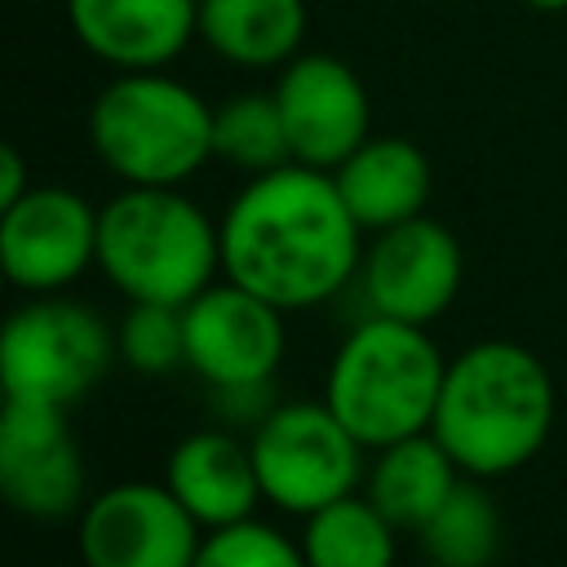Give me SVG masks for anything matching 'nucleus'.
Returning a JSON list of instances; mask_svg holds the SVG:
<instances>
[{"mask_svg":"<svg viewBox=\"0 0 567 567\" xmlns=\"http://www.w3.org/2000/svg\"><path fill=\"white\" fill-rule=\"evenodd\" d=\"M221 275L279 310H310L354 284L363 226L328 168L279 164L239 186L221 213Z\"/></svg>","mask_w":567,"mask_h":567,"instance_id":"f257e3e1","label":"nucleus"},{"mask_svg":"<svg viewBox=\"0 0 567 567\" xmlns=\"http://www.w3.org/2000/svg\"><path fill=\"white\" fill-rule=\"evenodd\" d=\"M554 381L540 354L518 341H474L447 359L434 439L470 478H505L523 470L549 439Z\"/></svg>","mask_w":567,"mask_h":567,"instance_id":"f03ea898","label":"nucleus"},{"mask_svg":"<svg viewBox=\"0 0 567 567\" xmlns=\"http://www.w3.org/2000/svg\"><path fill=\"white\" fill-rule=\"evenodd\" d=\"M97 266L128 301L186 306L221 275V226L182 186H124L97 208Z\"/></svg>","mask_w":567,"mask_h":567,"instance_id":"7ed1b4c3","label":"nucleus"},{"mask_svg":"<svg viewBox=\"0 0 567 567\" xmlns=\"http://www.w3.org/2000/svg\"><path fill=\"white\" fill-rule=\"evenodd\" d=\"M447 359L421 323L368 315L332 354L323 403L363 447H385L430 430Z\"/></svg>","mask_w":567,"mask_h":567,"instance_id":"20e7f679","label":"nucleus"},{"mask_svg":"<svg viewBox=\"0 0 567 567\" xmlns=\"http://www.w3.org/2000/svg\"><path fill=\"white\" fill-rule=\"evenodd\" d=\"M89 146L124 186H182L213 159V106L168 71H115L89 106Z\"/></svg>","mask_w":567,"mask_h":567,"instance_id":"39448f33","label":"nucleus"},{"mask_svg":"<svg viewBox=\"0 0 567 567\" xmlns=\"http://www.w3.org/2000/svg\"><path fill=\"white\" fill-rule=\"evenodd\" d=\"M120 359L115 328L75 297L40 292L18 306L0 337V381L4 394L75 408L89 399L111 363Z\"/></svg>","mask_w":567,"mask_h":567,"instance_id":"423d86ee","label":"nucleus"},{"mask_svg":"<svg viewBox=\"0 0 567 567\" xmlns=\"http://www.w3.org/2000/svg\"><path fill=\"white\" fill-rule=\"evenodd\" d=\"M248 447L261 496L297 518L350 496L363 478V443L328 403H275V412L248 434Z\"/></svg>","mask_w":567,"mask_h":567,"instance_id":"0eeeda50","label":"nucleus"},{"mask_svg":"<svg viewBox=\"0 0 567 567\" xmlns=\"http://www.w3.org/2000/svg\"><path fill=\"white\" fill-rule=\"evenodd\" d=\"M75 540L84 567H190L204 527L168 483L128 478L84 501Z\"/></svg>","mask_w":567,"mask_h":567,"instance_id":"6e6552de","label":"nucleus"},{"mask_svg":"<svg viewBox=\"0 0 567 567\" xmlns=\"http://www.w3.org/2000/svg\"><path fill=\"white\" fill-rule=\"evenodd\" d=\"M461 279H465V257L456 235L425 213L390 230H377L354 275L368 315H385L421 328H430L456 301Z\"/></svg>","mask_w":567,"mask_h":567,"instance_id":"1a4fd4ad","label":"nucleus"},{"mask_svg":"<svg viewBox=\"0 0 567 567\" xmlns=\"http://www.w3.org/2000/svg\"><path fill=\"white\" fill-rule=\"evenodd\" d=\"M279 306L266 297L239 288L235 279L208 284L195 301L182 306L186 323V368L213 390V385H261L275 381L288 328Z\"/></svg>","mask_w":567,"mask_h":567,"instance_id":"9d476101","label":"nucleus"},{"mask_svg":"<svg viewBox=\"0 0 567 567\" xmlns=\"http://www.w3.org/2000/svg\"><path fill=\"white\" fill-rule=\"evenodd\" d=\"M0 492L40 523L84 509V461L66 408L4 394L0 412Z\"/></svg>","mask_w":567,"mask_h":567,"instance_id":"9b49d317","label":"nucleus"},{"mask_svg":"<svg viewBox=\"0 0 567 567\" xmlns=\"http://www.w3.org/2000/svg\"><path fill=\"white\" fill-rule=\"evenodd\" d=\"M97 261V208L71 186H31L0 208V266L13 288L62 292Z\"/></svg>","mask_w":567,"mask_h":567,"instance_id":"f8f14e48","label":"nucleus"},{"mask_svg":"<svg viewBox=\"0 0 567 567\" xmlns=\"http://www.w3.org/2000/svg\"><path fill=\"white\" fill-rule=\"evenodd\" d=\"M275 102L284 111L288 146L297 164L310 168H337L346 155H354L372 133V102L350 62L337 53H297L279 66Z\"/></svg>","mask_w":567,"mask_h":567,"instance_id":"ddd939ff","label":"nucleus"},{"mask_svg":"<svg viewBox=\"0 0 567 567\" xmlns=\"http://www.w3.org/2000/svg\"><path fill=\"white\" fill-rule=\"evenodd\" d=\"M71 35L115 71H164L199 35V0H66Z\"/></svg>","mask_w":567,"mask_h":567,"instance_id":"4468645a","label":"nucleus"},{"mask_svg":"<svg viewBox=\"0 0 567 567\" xmlns=\"http://www.w3.org/2000/svg\"><path fill=\"white\" fill-rule=\"evenodd\" d=\"M164 483L204 532L252 518V509L266 501L248 439L226 425L186 434L164 461Z\"/></svg>","mask_w":567,"mask_h":567,"instance_id":"2eb2a0df","label":"nucleus"},{"mask_svg":"<svg viewBox=\"0 0 567 567\" xmlns=\"http://www.w3.org/2000/svg\"><path fill=\"white\" fill-rule=\"evenodd\" d=\"M332 182L354 213L363 230H390L399 221H412L430 204V159L408 137H368L354 155H346L332 168Z\"/></svg>","mask_w":567,"mask_h":567,"instance_id":"dca6fc26","label":"nucleus"},{"mask_svg":"<svg viewBox=\"0 0 567 567\" xmlns=\"http://www.w3.org/2000/svg\"><path fill=\"white\" fill-rule=\"evenodd\" d=\"M461 465L452 461V452L434 439V430L408 434L399 443L377 447L363 483H368V501L399 527V532H421L434 509L452 496V487L461 483Z\"/></svg>","mask_w":567,"mask_h":567,"instance_id":"f3484780","label":"nucleus"},{"mask_svg":"<svg viewBox=\"0 0 567 567\" xmlns=\"http://www.w3.org/2000/svg\"><path fill=\"white\" fill-rule=\"evenodd\" d=\"M199 40L230 66L279 71L301 53L306 0H199Z\"/></svg>","mask_w":567,"mask_h":567,"instance_id":"a211bd4d","label":"nucleus"},{"mask_svg":"<svg viewBox=\"0 0 567 567\" xmlns=\"http://www.w3.org/2000/svg\"><path fill=\"white\" fill-rule=\"evenodd\" d=\"M394 532L399 527L368 496L350 492L306 514L301 554H306V567H394V554H399Z\"/></svg>","mask_w":567,"mask_h":567,"instance_id":"6ab92c4d","label":"nucleus"},{"mask_svg":"<svg viewBox=\"0 0 567 567\" xmlns=\"http://www.w3.org/2000/svg\"><path fill=\"white\" fill-rule=\"evenodd\" d=\"M487 478H461L434 518L416 532L434 567H492L501 554V509L483 487Z\"/></svg>","mask_w":567,"mask_h":567,"instance_id":"aec40b11","label":"nucleus"},{"mask_svg":"<svg viewBox=\"0 0 567 567\" xmlns=\"http://www.w3.org/2000/svg\"><path fill=\"white\" fill-rule=\"evenodd\" d=\"M213 159L248 177L292 164V146L275 93H235L213 106Z\"/></svg>","mask_w":567,"mask_h":567,"instance_id":"412c9836","label":"nucleus"},{"mask_svg":"<svg viewBox=\"0 0 567 567\" xmlns=\"http://www.w3.org/2000/svg\"><path fill=\"white\" fill-rule=\"evenodd\" d=\"M120 363L142 372V377H164L186 363V323L182 306H159V301H128L115 328Z\"/></svg>","mask_w":567,"mask_h":567,"instance_id":"4be33fe9","label":"nucleus"},{"mask_svg":"<svg viewBox=\"0 0 567 567\" xmlns=\"http://www.w3.org/2000/svg\"><path fill=\"white\" fill-rule=\"evenodd\" d=\"M190 567H306L301 540H288L279 527L239 518L204 532Z\"/></svg>","mask_w":567,"mask_h":567,"instance_id":"5701e85b","label":"nucleus"},{"mask_svg":"<svg viewBox=\"0 0 567 567\" xmlns=\"http://www.w3.org/2000/svg\"><path fill=\"white\" fill-rule=\"evenodd\" d=\"M27 190H31V182H27V159H22V151H18V146H0V208L18 204Z\"/></svg>","mask_w":567,"mask_h":567,"instance_id":"b1692460","label":"nucleus"},{"mask_svg":"<svg viewBox=\"0 0 567 567\" xmlns=\"http://www.w3.org/2000/svg\"><path fill=\"white\" fill-rule=\"evenodd\" d=\"M523 4H532V9H545V13H558V9H567V0H523Z\"/></svg>","mask_w":567,"mask_h":567,"instance_id":"393cba45","label":"nucleus"},{"mask_svg":"<svg viewBox=\"0 0 567 567\" xmlns=\"http://www.w3.org/2000/svg\"><path fill=\"white\" fill-rule=\"evenodd\" d=\"M80 567H84V563H80Z\"/></svg>","mask_w":567,"mask_h":567,"instance_id":"a878e982","label":"nucleus"}]
</instances>
